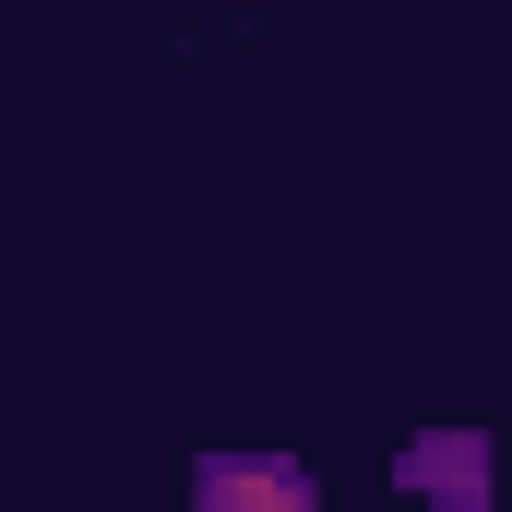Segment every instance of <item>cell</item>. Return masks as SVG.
<instances>
[{
    "instance_id": "1",
    "label": "cell",
    "mask_w": 512,
    "mask_h": 512,
    "mask_svg": "<svg viewBox=\"0 0 512 512\" xmlns=\"http://www.w3.org/2000/svg\"><path fill=\"white\" fill-rule=\"evenodd\" d=\"M191 501H203V512H310V477L274 465V453H215Z\"/></svg>"
},
{
    "instance_id": "2",
    "label": "cell",
    "mask_w": 512,
    "mask_h": 512,
    "mask_svg": "<svg viewBox=\"0 0 512 512\" xmlns=\"http://www.w3.org/2000/svg\"><path fill=\"white\" fill-rule=\"evenodd\" d=\"M405 489H429V501H453V512H477L489 501V441H405Z\"/></svg>"
}]
</instances>
